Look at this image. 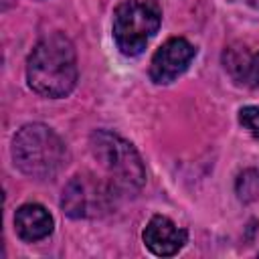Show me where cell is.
I'll list each match as a JSON object with an SVG mask.
<instances>
[{"label":"cell","mask_w":259,"mask_h":259,"mask_svg":"<svg viewBox=\"0 0 259 259\" xmlns=\"http://www.w3.org/2000/svg\"><path fill=\"white\" fill-rule=\"evenodd\" d=\"M28 87L49 99L67 97L77 83V55L73 42L63 32L40 38L26 63Z\"/></svg>","instance_id":"1"},{"label":"cell","mask_w":259,"mask_h":259,"mask_svg":"<svg viewBox=\"0 0 259 259\" xmlns=\"http://www.w3.org/2000/svg\"><path fill=\"white\" fill-rule=\"evenodd\" d=\"M14 166L34 180L55 178L69 162L61 136L45 123H26L12 138Z\"/></svg>","instance_id":"2"},{"label":"cell","mask_w":259,"mask_h":259,"mask_svg":"<svg viewBox=\"0 0 259 259\" xmlns=\"http://www.w3.org/2000/svg\"><path fill=\"white\" fill-rule=\"evenodd\" d=\"M89 148L119 194H134L144 186V162L127 140L109 130H95L89 138Z\"/></svg>","instance_id":"3"},{"label":"cell","mask_w":259,"mask_h":259,"mask_svg":"<svg viewBox=\"0 0 259 259\" xmlns=\"http://www.w3.org/2000/svg\"><path fill=\"white\" fill-rule=\"evenodd\" d=\"M162 10L154 0H123L113 10V40L125 57L140 55L158 32Z\"/></svg>","instance_id":"4"},{"label":"cell","mask_w":259,"mask_h":259,"mask_svg":"<svg viewBox=\"0 0 259 259\" xmlns=\"http://www.w3.org/2000/svg\"><path fill=\"white\" fill-rule=\"evenodd\" d=\"M119 192L109 180L93 174H75L63 188L61 206L71 219H99L115 206Z\"/></svg>","instance_id":"5"},{"label":"cell","mask_w":259,"mask_h":259,"mask_svg":"<svg viewBox=\"0 0 259 259\" xmlns=\"http://www.w3.org/2000/svg\"><path fill=\"white\" fill-rule=\"evenodd\" d=\"M196 49L182 36L168 38L150 61V79L156 85H168L176 77H180L190 61L194 59Z\"/></svg>","instance_id":"6"},{"label":"cell","mask_w":259,"mask_h":259,"mask_svg":"<svg viewBox=\"0 0 259 259\" xmlns=\"http://www.w3.org/2000/svg\"><path fill=\"white\" fill-rule=\"evenodd\" d=\"M186 231L180 229L172 219L164 217V214H154L146 229H144V243L146 247L154 253V255H160V257H170V255H176L184 243H186Z\"/></svg>","instance_id":"7"},{"label":"cell","mask_w":259,"mask_h":259,"mask_svg":"<svg viewBox=\"0 0 259 259\" xmlns=\"http://www.w3.org/2000/svg\"><path fill=\"white\" fill-rule=\"evenodd\" d=\"M55 221L51 212L36 202H28L18 206L14 214V229L16 235L26 243H36L40 239H47L53 233Z\"/></svg>","instance_id":"8"},{"label":"cell","mask_w":259,"mask_h":259,"mask_svg":"<svg viewBox=\"0 0 259 259\" xmlns=\"http://www.w3.org/2000/svg\"><path fill=\"white\" fill-rule=\"evenodd\" d=\"M253 59L255 55L243 42H233L223 53V65L227 73L239 85H249V87H251V77H253Z\"/></svg>","instance_id":"9"},{"label":"cell","mask_w":259,"mask_h":259,"mask_svg":"<svg viewBox=\"0 0 259 259\" xmlns=\"http://www.w3.org/2000/svg\"><path fill=\"white\" fill-rule=\"evenodd\" d=\"M237 194L243 202H253L259 198V170H245L237 178Z\"/></svg>","instance_id":"10"},{"label":"cell","mask_w":259,"mask_h":259,"mask_svg":"<svg viewBox=\"0 0 259 259\" xmlns=\"http://www.w3.org/2000/svg\"><path fill=\"white\" fill-rule=\"evenodd\" d=\"M239 121H241V125H243L255 140H259V107H257V105L241 107V111H239Z\"/></svg>","instance_id":"11"},{"label":"cell","mask_w":259,"mask_h":259,"mask_svg":"<svg viewBox=\"0 0 259 259\" xmlns=\"http://www.w3.org/2000/svg\"><path fill=\"white\" fill-rule=\"evenodd\" d=\"M257 85H259V53L253 59V77H251V87H257Z\"/></svg>","instance_id":"12"},{"label":"cell","mask_w":259,"mask_h":259,"mask_svg":"<svg viewBox=\"0 0 259 259\" xmlns=\"http://www.w3.org/2000/svg\"><path fill=\"white\" fill-rule=\"evenodd\" d=\"M247 4L253 6V8H259V0H247Z\"/></svg>","instance_id":"13"}]
</instances>
